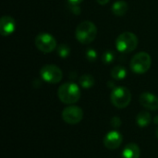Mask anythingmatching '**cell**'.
Listing matches in <instances>:
<instances>
[{
  "instance_id": "obj_15",
  "label": "cell",
  "mask_w": 158,
  "mask_h": 158,
  "mask_svg": "<svg viewBox=\"0 0 158 158\" xmlns=\"http://www.w3.org/2000/svg\"><path fill=\"white\" fill-rule=\"evenodd\" d=\"M152 120V118H151V115L146 112V111H142L140 112L137 117H136V122L138 124V126L140 127H146L150 124Z\"/></svg>"
},
{
  "instance_id": "obj_23",
  "label": "cell",
  "mask_w": 158,
  "mask_h": 158,
  "mask_svg": "<svg viewBox=\"0 0 158 158\" xmlns=\"http://www.w3.org/2000/svg\"><path fill=\"white\" fill-rule=\"evenodd\" d=\"M110 0H96V2L99 4V5H106Z\"/></svg>"
},
{
  "instance_id": "obj_20",
  "label": "cell",
  "mask_w": 158,
  "mask_h": 158,
  "mask_svg": "<svg viewBox=\"0 0 158 158\" xmlns=\"http://www.w3.org/2000/svg\"><path fill=\"white\" fill-rule=\"evenodd\" d=\"M110 124L113 128L115 129H118L121 126V119L118 118V117H114L111 118V121H110Z\"/></svg>"
},
{
  "instance_id": "obj_22",
  "label": "cell",
  "mask_w": 158,
  "mask_h": 158,
  "mask_svg": "<svg viewBox=\"0 0 158 158\" xmlns=\"http://www.w3.org/2000/svg\"><path fill=\"white\" fill-rule=\"evenodd\" d=\"M83 0H68V2L71 5H79L82 2Z\"/></svg>"
},
{
  "instance_id": "obj_24",
  "label": "cell",
  "mask_w": 158,
  "mask_h": 158,
  "mask_svg": "<svg viewBox=\"0 0 158 158\" xmlns=\"http://www.w3.org/2000/svg\"><path fill=\"white\" fill-rule=\"evenodd\" d=\"M154 122H155V124H157L158 125V116H156V117H155V118H154Z\"/></svg>"
},
{
  "instance_id": "obj_14",
  "label": "cell",
  "mask_w": 158,
  "mask_h": 158,
  "mask_svg": "<svg viewBox=\"0 0 158 158\" xmlns=\"http://www.w3.org/2000/svg\"><path fill=\"white\" fill-rule=\"evenodd\" d=\"M110 74L114 80L121 81L127 77V69L123 66H116L111 69Z\"/></svg>"
},
{
  "instance_id": "obj_16",
  "label": "cell",
  "mask_w": 158,
  "mask_h": 158,
  "mask_svg": "<svg viewBox=\"0 0 158 158\" xmlns=\"http://www.w3.org/2000/svg\"><path fill=\"white\" fill-rule=\"evenodd\" d=\"M79 81H80V85L82 88H84V89H90L95 83L94 78L92 75H90V74H84V75H82L80 78Z\"/></svg>"
},
{
  "instance_id": "obj_18",
  "label": "cell",
  "mask_w": 158,
  "mask_h": 158,
  "mask_svg": "<svg viewBox=\"0 0 158 158\" xmlns=\"http://www.w3.org/2000/svg\"><path fill=\"white\" fill-rule=\"evenodd\" d=\"M115 57H116V55H115L114 51L107 50L103 54L102 59H103V62H105L106 64H110L115 60Z\"/></svg>"
},
{
  "instance_id": "obj_6",
  "label": "cell",
  "mask_w": 158,
  "mask_h": 158,
  "mask_svg": "<svg viewBox=\"0 0 158 158\" xmlns=\"http://www.w3.org/2000/svg\"><path fill=\"white\" fill-rule=\"evenodd\" d=\"M40 75L44 81L52 84L58 83L59 81H61L63 78L62 70L56 65L53 64L44 65L40 70Z\"/></svg>"
},
{
  "instance_id": "obj_8",
  "label": "cell",
  "mask_w": 158,
  "mask_h": 158,
  "mask_svg": "<svg viewBox=\"0 0 158 158\" xmlns=\"http://www.w3.org/2000/svg\"><path fill=\"white\" fill-rule=\"evenodd\" d=\"M83 118V111L77 106H69L62 111V118L68 124H78Z\"/></svg>"
},
{
  "instance_id": "obj_4",
  "label": "cell",
  "mask_w": 158,
  "mask_h": 158,
  "mask_svg": "<svg viewBox=\"0 0 158 158\" xmlns=\"http://www.w3.org/2000/svg\"><path fill=\"white\" fill-rule=\"evenodd\" d=\"M152 65L151 56L146 52H140L133 56L131 60V69L136 74H144Z\"/></svg>"
},
{
  "instance_id": "obj_19",
  "label": "cell",
  "mask_w": 158,
  "mask_h": 158,
  "mask_svg": "<svg viewBox=\"0 0 158 158\" xmlns=\"http://www.w3.org/2000/svg\"><path fill=\"white\" fill-rule=\"evenodd\" d=\"M86 58L89 61H91V62L95 61V59L97 58V53H96V51L94 49H93V48L87 49V51H86Z\"/></svg>"
},
{
  "instance_id": "obj_3",
  "label": "cell",
  "mask_w": 158,
  "mask_h": 158,
  "mask_svg": "<svg viewBox=\"0 0 158 158\" xmlns=\"http://www.w3.org/2000/svg\"><path fill=\"white\" fill-rule=\"evenodd\" d=\"M138 37L131 31H125L119 34L116 40L117 50L120 53H131L138 46Z\"/></svg>"
},
{
  "instance_id": "obj_12",
  "label": "cell",
  "mask_w": 158,
  "mask_h": 158,
  "mask_svg": "<svg viewBox=\"0 0 158 158\" xmlns=\"http://www.w3.org/2000/svg\"><path fill=\"white\" fill-rule=\"evenodd\" d=\"M140 156L141 150L136 143H128L122 151V158H139Z\"/></svg>"
},
{
  "instance_id": "obj_21",
  "label": "cell",
  "mask_w": 158,
  "mask_h": 158,
  "mask_svg": "<svg viewBox=\"0 0 158 158\" xmlns=\"http://www.w3.org/2000/svg\"><path fill=\"white\" fill-rule=\"evenodd\" d=\"M69 5H70V8H71L72 12H73L74 14L78 15V14L81 12V9H80V7H79L77 5H71V4H69Z\"/></svg>"
},
{
  "instance_id": "obj_10",
  "label": "cell",
  "mask_w": 158,
  "mask_h": 158,
  "mask_svg": "<svg viewBox=\"0 0 158 158\" xmlns=\"http://www.w3.org/2000/svg\"><path fill=\"white\" fill-rule=\"evenodd\" d=\"M16 29V22L15 19L8 16L5 15L0 19V33L3 36H8L14 32Z\"/></svg>"
},
{
  "instance_id": "obj_11",
  "label": "cell",
  "mask_w": 158,
  "mask_h": 158,
  "mask_svg": "<svg viewBox=\"0 0 158 158\" xmlns=\"http://www.w3.org/2000/svg\"><path fill=\"white\" fill-rule=\"evenodd\" d=\"M140 104L144 108L156 111L158 109V97L151 93H143L140 95Z\"/></svg>"
},
{
  "instance_id": "obj_25",
  "label": "cell",
  "mask_w": 158,
  "mask_h": 158,
  "mask_svg": "<svg viewBox=\"0 0 158 158\" xmlns=\"http://www.w3.org/2000/svg\"><path fill=\"white\" fill-rule=\"evenodd\" d=\"M156 137H157L158 139V128L156 129Z\"/></svg>"
},
{
  "instance_id": "obj_7",
  "label": "cell",
  "mask_w": 158,
  "mask_h": 158,
  "mask_svg": "<svg viewBox=\"0 0 158 158\" xmlns=\"http://www.w3.org/2000/svg\"><path fill=\"white\" fill-rule=\"evenodd\" d=\"M36 47L44 54H49L56 48V40L55 37L47 32H43L35 37Z\"/></svg>"
},
{
  "instance_id": "obj_17",
  "label": "cell",
  "mask_w": 158,
  "mask_h": 158,
  "mask_svg": "<svg viewBox=\"0 0 158 158\" xmlns=\"http://www.w3.org/2000/svg\"><path fill=\"white\" fill-rule=\"evenodd\" d=\"M70 54V48L68 44H61L57 46V55L62 57L65 58L67 56H69Z\"/></svg>"
},
{
  "instance_id": "obj_9",
  "label": "cell",
  "mask_w": 158,
  "mask_h": 158,
  "mask_svg": "<svg viewBox=\"0 0 158 158\" xmlns=\"http://www.w3.org/2000/svg\"><path fill=\"white\" fill-rule=\"evenodd\" d=\"M122 142H123V137L117 131H109L104 138V145L109 150L118 149L121 145Z\"/></svg>"
},
{
  "instance_id": "obj_13",
  "label": "cell",
  "mask_w": 158,
  "mask_h": 158,
  "mask_svg": "<svg viewBox=\"0 0 158 158\" xmlns=\"http://www.w3.org/2000/svg\"><path fill=\"white\" fill-rule=\"evenodd\" d=\"M128 6H128L127 2H125L123 0H118V1H116L112 5L111 10L114 15L121 17V16H124L125 13L128 11Z\"/></svg>"
},
{
  "instance_id": "obj_2",
  "label": "cell",
  "mask_w": 158,
  "mask_h": 158,
  "mask_svg": "<svg viewBox=\"0 0 158 158\" xmlns=\"http://www.w3.org/2000/svg\"><path fill=\"white\" fill-rule=\"evenodd\" d=\"M81 93L80 87L73 82L63 83L57 90V96L59 100L66 105L77 103L81 98Z\"/></svg>"
},
{
  "instance_id": "obj_1",
  "label": "cell",
  "mask_w": 158,
  "mask_h": 158,
  "mask_svg": "<svg viewBox=\"0 0 158 158\" xmlns=\"http://www.w3.org/2000/svg\"><path fill=\"white\" fill-rule=\"evenodd\" d=\"M97 35V28L95 24L90 20L81 22L75 30V37L77 41L82 44H89L94 41Z\"/></svg>"
},
{
  "instance_id": "obj_5",
  "label": "cell",
  "mask_w": 158,
  "mask_h": 158,
  "mask_svg": "<svg viewBox=\"0 0 158 158\" xmlns=\"http://www.w3.org/2000/svg\"><path fill=\"white\" fill-rule=\"evenodd\" d=\"M110 100L117 108H125L131 101V94L126 87H115L110 94Z\"/></svg>"
}]
</instances>
